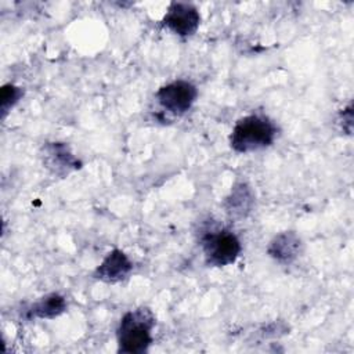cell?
Returning <instances> with one entry per match:
<instances>
[{
  "instance_id": "cell-1",
  "label": "cell",
  "mask_w": 354,
  "mask_h": 354,
  "mask_svg": "<svg viewBox=\"0 0 354 354\" xmlns=\"http://www.w3.org/2000/svg\"><path fill=\"white\" fill-rule=\"evenodd\" d=\"M155 315L147 307L127 311L116 329L118 351L123 354H142L152 343Z\"/></svg>"
},
{
  "instance_id": "cell-2",
  "label": "cell",
  "mask_w": 354,
  "mask_h": 354,
  "mask_svg": "<svg viewBox=\"0 0 354 354\" xmlns=\"http://www.w3.org/2000/svg\"><path fill=\"white\" fill-rule=\"evenodd\" d=\"M277 126L263 115L241 118L230 136V147L238 153H249L270 147L277 137Z\"/></svg>"
},
{
  "instance_id": "cell-3",
  "label": "cell",
  "mask_w": 354,
  "mask_h": 354,
  "mask_svg": "<svg viewBox=\"0 0 354 354\" xmlns=\"http://www.w3.org/2000/svg\"><path fill=\"white\" fill-rule=\"evenodd\" d=\"M201 248L207 266L225 267L239 257L242 246L228 228H212L201 235Z\"/></svg>"
},
{
  "instance_id": "cell-4",
  "label": "cell",
  "mask_w": 354,
  "mask_h": 354,
  "mask_svg": "<svg viewBox=\"0 0 354 354\" xmlns=\"http://www.w3.org/2000/svg\"><path fill=\"white\" fill-rule=\"evenodd\" d=\"M196 97L198 90L188 80L170 82L156 91L159 105L173 115H184L187 111H189Z\"/></svg>"
},
{
  "instance_id": "cell-5",
  "label": "cell",
  "mask_w": 354,
  "mask_h": 354,
  "mask_svg": "<svg viewBox=\"0 0 354 354\" xmlns=\"http://www.w3.org/2000/svg\"><path fill=\"white\" fill-rule=\"evenodd\" d=\"M201 24V15L195 6L191 3L173 1L170 3L163 19L162 25L170 29L173 33L188 37L192 36Z\"/></svg>"
},
{
  "instance_id": "cell-6",
  "label": "cell",
  "mask_w": 354,
  "mask_h": 354,
  "mask_svg": "<svg viewBox=\"0 0 354 354\" xmlns=\"http://www.w3.org/2000/svg\"><path fill=\"white\" fill-rule=\"evenodd\" d=\"M133 270V263L127 254L119 249L111 250L102 263L95 268L94 278L105 283H116L129 277Z\"/></svg>"
},
{
  "instance_id": "cell-7",
  "label": "cell",
  "mask_w": 354,
  "mask_h": 354,
  "mask_svg": "<svg viewBox=\"0 0 354 354\" xmlns=\"http://www.w3.org/2000/svg\"><path fill=\"white\" fill-rule=\"evenodd\" d=\"M43 163L51 173L58 176H65L80 167V162L62 142H51L44 147Z\"/></svg>"
},
{
  "instance_id": "cell-8",
  "label": "cell",
  "mask_w": 354,
  "mask_h": 354,
  "mask_svg": "<svg viewBox=\"0 0 354 354\" xmlns=\"http://www.w3.org/2000/svg\"><path fill=\"white\" fill-rule=\"evenodd\" d=\"M301 250V241L293 231L277 234L267 246V253L281 264H290Z\"/></svg>"
},
{
  "instance_id": "cell-9",
  "label": "cell",
  "mask_w": 354,
  "mask_h": 354,
  "mask_svg": "<svg viewBox=\"0 0 354 354\" xmlns=\"http://www.w3.org/2000/svg\"><path fill=\"white\" fill-rule=\"evenodd\" d=\"M254 205V194L246 183H238L224 201V209L228 217L239 220L246 217Z\"/></svg>"
},
{
  "instance_id": "cell-10",
  "label": "cell",
  "mask_w": 354,
  "mask_h": 354,
  "mask_svg": "<svg viewBox=\"0 0 354 354\" xmlns=\"http://www.w3.org/2000/svg\"><path fill=\"white\" fill-rule=\"evenodd\" d=\"M65 308H66V301L64 296L58 293H50L30 306V308L28 310V318L51 319L62 314Z\"/></svg>"
},
{
  "instance_id": "cell-11",
  "label": "cell",
  "mask_w": 354,
  "mask_h": 354,
  "mask_svg": "<svg viewBox=\"0 0 354 354\" xmlns=\"http://www.w3.org/2000/svg\"><path fill=\"white\" fill-rule=\"evenodd\" d=\"M22 90L14 84H4L1 87V116L4 118L6 113L19 101L22 97Z\"/></svg>"
}]
</instances>
